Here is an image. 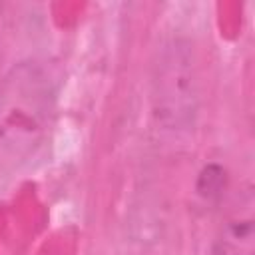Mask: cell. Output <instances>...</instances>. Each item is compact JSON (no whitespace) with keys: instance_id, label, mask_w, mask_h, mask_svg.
<instances>
[{"instance_id":"obj_1","label":"cell","mask_w":255,"mask_h":255,"mask_svg":"<svg viewBox=\"0 0 255 255\" xmlns=\"http://www.w3.org/2000/svg\"><path fill=\"white\" fill-rule=\"evenodd\" d=\"M155 118L169 129H185L197 114V78L191 44L173 38L159 48L153 68Z\"/></svg>"},{"instance_id":"obj_2","label":"cell","mask_w":255,"mask_h":255,"mask_svg":"<svg viewBox=\"0 0 255 255\" xmlns=\"http://www.w3.org/2000/svg\"><path fill=\"white\" fill-rule=\"evenodd\" d=\"M52 84L32 64L16 66L0 88V139L20 143L36 139L50 118Z\"/></svg>"},{"instance_id":"obj_3","label":"cell","mask_w":255,"mask_h":255,"mask_svg":"<svg viewBox=\"0 0 255 255\" xmlns=\"http://www.w3.org/2000/svg\"><path fill=\"white\" fill-rule=\"evenodd\" d=\"M251 197L245 201V207L231 213L219 227L211 255H255V219L251 213Z\"/></svg>"},{"instance_id":"obj_4","label":"cell","mask_w":255,"mask_h":255,"mask_svg":"<svg viewBox=\"0 0 255 255\" xmlns=\"http://www.w3.org/2000/svg\"><path fill=\"white\" fill-rule=\"evenodd\" d=\"M225 185H227L225 169L217 163H209L201 169L197 183H195V189L205 201H217V199H221Z\"/></svg>"}]
</instances>
